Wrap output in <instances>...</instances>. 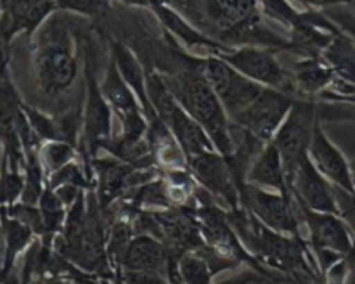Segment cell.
<instances>
[{"label": "cell", "instance_id": "cell-28", "mask_svg": "<svg viewBox=\"0 0 355 284\" xmlns=\"http://www.w3.org/2000/svg\"><path fill=\"white\" fill-rule=\"evenodd\" d=\"M24 184V170L19 166H12L6 158L2 163V204L9 206V204L21 201L23 196Z\"/></svg>", "mask_w": 355, "mask_h": 284}, {"label": "cell", "instance_id": "cell-10", "mask_svg": "<svg viewBox=\"0 0 355 284\" xmlns=\"http://www.w3.org/2000/svg\"><path fill=\"white\" fill-rule=\"evenodd\" d=\"M189 170L205 190L211 194L225 210L241 206V196L227 159L218 151H207L189 158Z\"/></svg>", "mask_w": 355, "mask_h": 284}, {"label": "cell", "instance_id": "cell-24", "mask_svg": "<svg viewBox=\"0 0 355 284\" xmlns=\"http://www.w3.org/2000/svg\"><path fill=\"white\" fill-rule=\"evenodd\" d=\"M214 284H300L291 276L269 269V267L245 265L224 279L215 281Z\"/></svg>", "mask_w": 355, "mask_h": 284}, {"label": "cell", "instance_id": "cell-41", "mask_svg": "<svg viewBox=\"0 0 355 284\" xmlns=\"http://www.w3.org/2000/svg\"><path fill=\"white\" fill-rule=\"evenodd\" d=\"M350 284H355V283H350Z\"/></svg>", "mask_w": 355, "mask_h": 284}, {"label": "cell", "instance_id": "cell-23", "mask_svg": "<svg viewBox=\"0 0 355 284\" xmlns=\"http://www.w3.org/2000/svg\"><path fill=\"white\" fill-rule=\"evenodd\" d=\"M215 272L208 260L198 249L186 251L177 262V276L173 281L182 284H214Z\"/></svg>", "mask_w": 355, "mask_h": 284}, {"label": "cell", "instance_id": "cell-30", "mask_svg": "<svg viewBox=\"0 0 355 284\" xmlns=\"http://www.w3.org/2000/svg\"><path fill=\"white\" fill-rule=\"evenodd\" d=\"M260 9H262L263 16L283 24L288 30L293 26L295 21L302 14V10H298L291 3V0H260Z\"/></svg>", "mask_w": 355, "mask_h": 284}, {"label": "cell", "instance_id": "cell-34", "mask_svg": "<svg viewBox=\"0 0 355 284\" xmlns=\"http://www.w3.org/2000/svg\"><path fill=\"white\" fill-rule=\"evenodd\" d=\"M336 203H338V211L343 220L349 224L350 231L355 236V193H349L345 189L335 187Z\"/></svg>", "mask_w": 355, "mask_h": 284}, {"label": "cell", "instance_id": "cell-18", "mask_svg": "<svg viewBox=\"0 0 355 284\" xmlns=\"http://www.w3.org/2000/svg\"><path fill=\"white\" fill-rule=\"evenodd\" d=\"M123 270H162L168 274V248L156 236L135 234L125 253Z\"/></svg>", "mask_w": 355, "mask_h": 284}, {"label": "cell", "instance_id": "cell-3", "mask_svg": "<svg viewBox=\"0 0 355 284\" xmlns=\"http://www.w3.org/2000/svg\"><path fill=\"white\" fill-rule=\"evenodd\" d=\"M83 66L85 68H83L82 137H80L78 152L87 170L94 173L92 159L101 151L103 142L113 135L114 114L101 90L92 48L89 45H83Z\"/></svg>", "mask_w": 355, "mask_h": 284}, {"label": "cell", "instance_id": "cell-35", "mask_svg": "<svg viewBox=\"0 0 355 284\" xmlns=\"http://www.w3.org/2000/svg\"><path fill=\"white\" fill-rule=\"evenodd\" d=\"M295 3H300L305 9H314V10H328L333 7L340 6H350V0H291Z\"/></svg>", "mask_w": 355, "mask_h": 284}, {"label": "cell", "instance_id": "cell-2", "mask_svg": "<svg viewBox=\"0 0 355 284\" xmlns=\"http://www.w3.org/2000/svg\"><path fill=\"white\" fill-rule=\"evenodd\" d=\"M66 16L68 12L55 10L28 42L35 87L49 103L59 106L75 89L85 68L78 37Z\"/></svg>", "mask_w": 355, "mask_h": 284}, {"label": "cell", "instance_id": "cell-22", "mask_svg": "<svg viewBox=\"0 0 355 284\" xmlns=\"http://www.w3.org/2000/svg\"><path fill=\"white\" fill-rule=\"evenodd\" d=\"M38 206H40L42 217H44V236L40 239L47 242V245L54 246L55 238L64 229L66 217H68V206L62 203L58 193L49 186L45 187L44 194H42L40 201H38Z\"/></svg>", "mask_w": 355, "mask_h": 284}, {"label": "cell", "instance_id": "cell-7", "mask_svg": "<svg viewBox=\"0 0 355 284\" xmlns=\"http://www.w3.org/2000/svg\"><path fill=\"white\" fill-rule=\"evenodd\" d=\"M298 217L307 229V241L312 251L329 249L345 256L355 267V236L338 213L315 211L295 199Z\"/></svg>", "mask_w": 355, "mask_h": 284}, {"label": "cell", "instance_id": "cell-6", "mask_svg": "<svg viewBox=\"0 0 355 284\" xmlns=\"http://www.w3.org/2000/svg\"><path fill=\"white\" fill-rule=\"evenodd\" d=\"M201 69L231 120L241 114L266 89L260 83L246 78L218 55H201Z\"/></svg>", "mask_w": 355, "mask_h": 284}, {"label": "cell", "instance_id": "cell-25", "mask_svg": "<svg viewBox=\"0 0 355 284\" xmlns=\"http://www.w3.org/2000/svg\"><path fill=\"white\" fill-rule=\"evenodd\" d=\"M47 186L52 189H58L61 186H76L83 190H92L96 189V179H94V173L87 170L83 161H78V158H76L62 168L51 173L47 177Z\"/></svg>", "mask_w": 355, "mask_h": 284}, {"label": "cell", "instance_id": "cell-36", "mask_svg": "<svg viewBox=\"0 0 355 284\" xmlns=\"http://www.w3.org/2000/svg\"><path fill=\"white\" fill-rule=\"evenodd\" d=\"M54 190L58 193V196L61 197V201L68 208L73 206V204L80 199V196H82L83 193H87V190L80 189V187H76V186H61Z\"/></svg>", "mask_w": 355, "mask_h": 284}, {"label": "cell", "instance_id": "cell-16", "mask_svg": "<svg viewBox=\"0 0 355 284\" xmlns=\"http://www.w3.org/2000/svg\"><path fill=\"white\" fill-rule=\"evenodd\" d=\"M137 166L128 165L114 156L92 159L94 179H96V194L103 210H110L118 201L125 199L132 190L130 177Z\"/></svg>", "mask_w": 355, "mask_h": 284}, {"label": "cell", "instance_id": "cell-14", "mask_svg": "<svg viewBox=\"0 0 355 284\" xmlns=\"http://www.w3.org/2000/svg\"><path fill=\"white\" fill-rule=\"evenodd\" d=\"M309 158L315 165V168L329 180L335 187L355 193L354 168L342 149L328 137L322 121H319L312 137Z\"/></svg>", "mask_w": 355, "mask_h": 284}, {"label": "cell", "instance_id": "cell-31", "mask_svg": "<svg viewBox=\"0 0 355 284\" xmlns=\"http://www.w3.org/2000/svg\"><path fill=\"white\" fill-rule=\"evenodd\" d=\"M116 284H172V281L162 270H121Z\"/></svg>", "mask_w": 355, "mask_h": 284}, {"label": "cell", "instance_id": "cell-1", "mask_svg": "<svg viewBox=\"0 0 355 284\" xmlns=\"http://www.w3.org/2000/svg\"><path fill=\"white\" fill-rule=\"evenodd\" d=\"M194 26L224 47H266L290 51L288 37L263 21L260 0H165Z\"/></svg>", "mask_w": 355, "mask_h": 284}, {"label": "cell", "instance_id": "cell-40", "mask_svg": "<svg viewBox=\"0 0 355 284\" xmlns=\"http://www.w3.org/2000/svg\"><path fill=\"white\" fill-rule=\"evenodd\" d=\"M354 184H355V170H354Z\"/></svg>", "mask_w": 355, "mask_h": 284}, {"label": "cell", "instance_id": "cell-39", "mask_svg": "<svg viewBox=\"0 0 355 284\" xmlns=\"http://www.w3.org/2000/svg\"><path fill=\"white\" fill-rule=\"evenodd\" d=\"M172 284H182L180 281H172Z\"/></svg>", "mask_w": 355, "mask_h": 284}, {"label": "cell", "instance_id": "cell-9", "mask_svg": "<svg viewBox=\"0 0 355 284\" xmlns=\"http://www.w3.org/2000/svg\"><path fill=\"white\" fill-rule=\"evenodd\" d=\"M293 103L295 96L266 87L260 96L231 121L252 132L260 141L270 142L290 114Z\"/></svg>", "mask_w": 355, "mask_h": 284}, {"label": "cell", "instance_id": "cell-4", "mask_svg": "<svg viewBox=\"0 0 355 284\" xmlns=\"http://www.w3.org/2000/svg\"><path fill=\"white\" fill-rule=\"evenodd\" d=\"M218 57L238 69L241 75L269 89L281 90L298 97L291 69H286L277 59V51L266 47H229L218 52Z\"/></svg>", "mask_w": 355, "mask_h": 284}, {"label": "cell", "instance_id": "cell-21", "mask_svg": "<svg viewBox=\"0 0 355 284\" xmlns=\"http://www.w3.org/2000/svg\"><path fill=\"white\" fill-rule=\"evenodd\" d=\"M322 59L335 69L336 76L355 87V40L350 35L340 30L322 54Z\"/></svg>", "mask_w": 355, "mask_h": 284}, {"label": "cell", "instance_id": "cell-37", "mask_svg": "<svg viewBox=\"0 0 355 284\" xmlns=\"http://www.w3.org/2000/svg\"><path fill=\"white\" fill-rule=\"evenodd\" d=\"M31 284H68V281L58 279V277H44V279H38Z\"/></svg>", "mask_w": 355, "mask_h": 284}, {"label": "cell", "instance_id": "cell-32", "mask_svg": "<svg viewBox=\"0 0 355 284\" xmlns=\"http://www.w3.org/2000/svg\"><path fill=\"white\" fill-rule=\"evenodd\" d=\"M326 14L329 16V19L333 23H336V26L340 30L345 31L347 35L355 40V10L350 6H340V7H333V9L324 10Z\"/></svg>", "mask_w": 355, "mask_h": 284}, {"label": "cell", "instance_id": "cell-29", "mask_svg": "<svg viewBox=\"0 0 355 284\" xmlns=\"http://www.w3.org/2000/svg\"><path fill=\"white\" fill-rule=\"evenodd\" d=\"M2 211H6L9 217L16 218L21 224L30 227L31 231L37 234V238H42V236H44V217H42V211L38 204L17 201V203L9 204V206H3L2 204Z\"/></svg>", "mask_w": 355, "mask_h": 284}, {"label": "cell", "instance_id": "cell-17", "mask_svg": "<svg viewBox=\"0 0 355 284\" xmlns=\"http://www.w3.org/2000/svg\"><path fill=\"white\" fill-rule=\"evenodd\" d=\"M246 182L263 187V189L286 194V196H293L290 182H288L283 156H281L279 149H277V145L272 141L267 142L266 148L259 154V158L255 159Z\"/></svg>", "mask_w": 355, "mask_h": 284}, {"label": "cell", "instance_id": "cell-38", "mask_svg": "<svg viewBox=\"0 0 355 284\" xmlns=\"http://www.w3.org/2000/svg\"><path fill=\"white\" fill-rule=\"evenodd\" d=\"M350 7L355 10V0H350Z\"/></svg>", "mask_w": 355, "mask_h": 284}, {"label": "cell", "instance_id": "cell-26", "mask_svg": "<svg viewBox=\"0 0 355 284\" xmlns=\"http://www.w3.org/2000/svg\"><path fill=\"white\" fill-rule=\"evenodd\" d=\"M78 148L68 141H45L38 151L47 177L78 158Z\"/></svg>", "mask_w": 355, "mask_h": 284}, {"label": "cell", "instance_id": "cell-15", "mask_svg": "<svg viewBox=\"0 0 355 284\" xmlns=\"http://www.w3.org/2000/svg\"><path fill=\"white\" fill-rule=\"evenodd\" d=\"M290 186L295 199L304 203L311 210L340 215L335 186L315 168L309 156L298 165Z\"/></svg>", "mask_w": 355, "mask_h": 284}, {"label": "cell", "instance_id": "cell-5", "mask_svg": "<svg viewBox=\"0 0 355 284\" xmlns=\"http://www.w3.org/2000/svg\"><path fill=\"white\" fill-rule=\"evenodd\" d=\"M239 196H241V206L255 215L263 225L281 234L304 238L302 234L304 224L298 217L293 196L263 189L248 182L239 187Z\"/></svg>", "mask_w": 355, "mask_h": 284}, {"label": "cell", "instance_id": "cell-27", "mask_svg": "<svg viewBox=\"0 0 355 284\" xmlns=\"http://www.w3.org/2000/svg\"><path fill=\"white\" fill-rule=\"evenodd\" d=\"M55 9L99 21L111 12V0H55Z\"/></svg>", "mask_w": 355, "mask_h": 284}, {"label": "cell", "instance_id": "cell-11", "mask_svg": "<svg viewBox=\"0 0 355 284\" xmlns=\"http://www.w3.org/2000/svg\"><path fill=\"white\" fill-rule=\"evenodd\" d=\"M55 10V0H2L3 55H9L17 37L30 42Z\"/></svg>", "mask_w": 355, "mask_h": 284}, {"label": "cell", "instance_id": "cell-20", "mask_svg": "<svg viewBox=\"0 0 355 284\" xmlns=\"http://www.w3.org/2000/svg\"><path fill=\"white\" fill-rule=\"evenodd\" d=\"M2 238H3V256H2V281L10 277L16 269V263L19 256L26 253L31 242L37 239V234L21 224L16 218L9 217L6 211H2Z\"/></svg>", "mask_w": 355, "mask_h": 284}, {"label": "cell", "instance_id": "cell-12", "mask_svg": "<svg viewBox=\"0 0 355 284\" xmlns=\"http://www.w3.org/2000/svg\"><path fill=\"white\" fill-rule=\"evenodd\" d=\"M290 51L298 57H322L340 28L324 10L305 9L290 28Z\"/></svg>", "mask_w": 355, "mask_h": 284}, {"label": "cell", "instance_id": "cell-19", "mask_svg": "<svg viewBox=\"0 0 355 284\" xmlns=\"http://www.w3.org/2000/svg\"><path fill=\"white\" fill-rule=\"evenodd\" d=\"M298 97L319 99L322 92L331 89L336 73L322 57H298L291 66Z\"/></svg>", "mask_w": 355, "mask_h": 284}, {"label": "cell", "instance_id": "cell-33", "mask_svg": "<svg viewBox=\"0 0 355 284\" xmlns=\"http://www.w3.org/2000/svg\"><path fill=\"white\" fill-rule=\"evenodd\" d=\"M352 269L354 263L349 258H342L322 272V281L324 284H350L349 279Z\"/></svg>", "mask_w": 355, "mask_h": 284}, {"label": "cell", "instance_id": "cell-8", "mask_svg": "<svg viewBox=\"0 0 355 284\" xmlns=\"http://www.w3.org/2000/svg\"><path fill=\"white\" fill-rule=\"evenodd\" d=\"M101 90H103L114 118L120 121L121 134L128 135V137L148 135V120H146L141 103L111 55L106 69H104L103 80H101Z\"/></svg>", "mask_w": 355, "mask_h": 284}, {"label": "cell", "instance_id": "cell-13", "mask_svg": "<svg viewBox=\"0 0 355 284\" xmlns=\"http://www.w3.org/2000/svg\"><path fill=\"white\" fill-rule=\"evenodd\" d=\"M148 10H151L165 33H168L177 44H180L186 51L193 52V54L217 55L218 52L229 48L207 37L203 31L198 30L186 16H182L179 10L173 9L165 0H151V6Z\"/></svg>", "mask_w": 355, "mask_h": 284}]
</instances>
